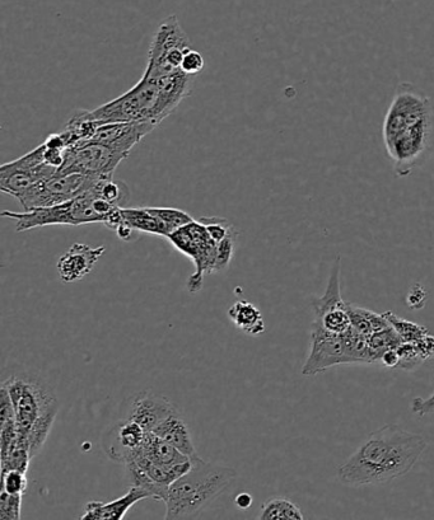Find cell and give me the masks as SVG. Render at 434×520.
Here are the masks:
<instances>
[{"label":"cell","instance_id":"e575fe53","mask_svg":"<svg viewBox=\"0 0 434 520\" xmlns=\"http://www.w3.org/2000/svg\"><path fill=\"white\" fill-rule=\"evenodd\" d=\"M380 364L382 365V367L389 369L399 368L400 356L398 354V350H386L385 353L381 356Z\"/></svg>","mask_w":434,"mask_h":520},{"label":"cell","instance_id":"83f0119b","mask_svg":"<svg viewBox=\"0 0 434 520\" xmlns=\"http://www.w3.org/2000/svg\"><path fill=\"white\" fill-rule=\"evenodd\" d=\"M22 496L9 494L2 490L0 493V520H20Z\"/></svg>","mask_w":434,"mask_h":520},{"label":"cell","instance_id":"f1b7e54d","mask_svg":"<svg viewBox=\"0 0 434 520\" xmlns=\"http://www.w3.org/2000/svg\"><path fill=\"white\" fill-rule=\"evenodd\" d=\"M396 350L400 356L399 368L401 369L413 370L426 363L414 343H401Z\"/></svg>","mask_w":434,"mask_h":520},{"label":"cell","instance_id":"1f68e13d","mask_svg":"<svg viewBox=\"0 0 434 520\" xmlns=\"http://www.w3.org/2000/svg\"><path fill=\"white\" fill-rule=\"evenodd\" d=\"M427 299L428 293L426 288L423 285L415 284L410 288L408 295H406V304H408L410 309L418 311V309L426 307Z\"/></svg>","mask_w":434,"mask_h":520},{"label":"cell","instance_id":"277c9868","mask_svg":"<svg viewBox=\"0 0 434 520\" xmlns=\"http://www.w3.org/2000/svg\"><path fill=\"white\" fill-rule=\"evenodd\" d=\"M233 468L205 462L198 454L191 467L168 487L165 519H193L236 481Z\"/></svg>","mask_w":434,"mask_h":520},{"label":"cell","instance_id":"484cf974","mask_svg":"<svg viewBox=\"0 0 434 520\" xmlns=\"http://www.w3.org/2000/svg\"><path fill=\"white\" fill-rule=\"evenodd\" d=\"M31 454L27 448L17 444L2 457V473L8 471H21L27 473L31 463Z\"/></svg>","mask_w":434,"mask_h":520},{"label":"cell","instance_id":"4dcf8cb0","mask_svg":"<svg viewBox=\"0 0 434 520\" xmlns=\"http://www.w3.org/2000/svg\"><path fill=\"white\" fill-rule=\"evenodd\" d=\"M204 69V58L199 51L190 49L186 51L181 63V72L188 76L196 77Z\"/></svg>","mask_w":434,"mask_h":520},{"label":"cell","instance_id":"9c48e42d","mask_svg":"<svg viewBox=\"0 0 434 520\" xmlns=\"http://www.w3.org/2000/svg\"><path fill=\"white\" fill-rule=\"evenodd\" d=\"M109 176H87L82 173H58L46 178L40 184L23 192L18 198L25 210L48 208V206L67 203L90 191L98 182Z\"/></svg>","mask_w":434,"mask_h":520},{"label":"cell","instance_id":"d4e9b609","mask_svg":"<svg viewBox=\"0 0 434 520\" xmlns=\"http://www.w3.org/2000/svg\"><path fill=\"white\" fill-rule=\"evenodd\" d=\"M151 212L156 215L158 219L161 220L163 227L166 228L168 237L171 236L172 233L176 232L177 229L186 226L190 222H193V218L190 217V214L184 212V210L175 209V208H149ZM167 237V238H168Z\"/></svg>","mask_w":434,"mask_h":520},{"label":"cell","instance_id":"4fadbf2b","mask_svg":"<svg viewBox=\"0 0 434 520\" xmlns=\"http://www.w3.org/2000/svg\"><path fill=\"white\" fill-rule=\"evenodd\" d=\"M157 125L152 121L102 124L91 142L100 143L128 157L135 145L151 134Z\"/></svg>","mask_w":434,"mask_h":520},{"label":"cell","instance_id":"8fae6325","mask_svg":"<svg viewBox=\"0 0 434 520\" xmlns=\"http://www.w3.org/2000/svg\"><path fill=\"white\" fill-rule=\"evenodd\" d=\"M56 172L58 168L45 162V147L41 144L34 151L0 167V190L18 198L31 187L54 176Z\"/></svg>","mask_w":434,"mask_h":520},{"label":"cell","instance_id":"8992f818","mask_svg":"<svg viewBox=\"0 0 434 520\" xmlns=\"http://www.w3.org/2000/svg\"><path fill=\"white\" fill-rule=\"evenodd\" d=\"M2 386L7 388L11 396L16 414L18 443L28 449L27 434L32 425L41 416L59 410L58 398L40 374L21 365L3 370Z\"/></svg>","mask_w":434,"mask_h":520},{"label":"cell","instance_id":"ba28073f","mask_svg":"<svg viewBox=\"0 0 434 520\" xmlns=\"http://www.w3.org/2000/svg\"><path fill=\"white\" fill-rule=\"evenodd\" d=\"M190 49L189 37L177 17H167L153 36L143 77L158 79L180 73L182 59Z\"/></svg>","mask_w":434,"mask_h":520},{"label":"cell","instance_id":"30bf717a","mask_svg":"<svg viewBox=\"0 0 434 520\" xmlns=\"http://www.w3.org/2000/svg\"><path fill=\"white\" fill-rule=\"evenodd\" d=\"M172 246L194 262L196 271L188 280L190 293L199 292L203 287L204 274H213L217 259V243L209 236L207 227L200 220H193L177 229L168 237Z\"/></svg>","mask_w":434,"mask_h":520},{"label":"cell","instance_id":"d6a6232c","mask_svg":"<svg viewBox=\"0 0 434 520\" xmlns=\"http://www.w3.org/2000/svg\"><path fill=\"white\" fill-rule=\"evenodd\" d=\"M412 411L415 415L420 416V418L434 414V392L427 398H414L412 402Z\"/></svg>","mask_w":434,"mask_h":520},{"label":"cell","instance_id":"7c38bea8","mask_svg":"<svg viewBox=\"0 0 434 520\" xmlns=\"http://www.w3.org/2000/svg\"><path fill=\"white\" fill-rule=\"evenodd\" d=\"M126 156L96 142H82L65 151L58 173H82L87 176L114 177L116 168Z\"/></svg>","mask_w":434,"mask_h":520},{"label":"cell","instance_id":"3957f363","mask_svg":"<svg viewBox=\"0 0 434 520\" xmlns=\"http://www.w3.org/2000/svg\"><path fill=\"white\" fill-rule=\"evenodd\" d=\"M195 77L176 73L158 79L144 78L123 96L88 111L97 123L152 121L157 126L177 109L191 93Z\"/></svg>","mask_w":434,"mask_h":520},{"label":"cell","instance_id":"5b68a950","mask_svg":"<svg viewBox=\"0 0 434 520\" xmlns=\"http://www.w3.org/2000/svg\"><path fill=\"white\" fill-rule=\"evenodd\" d=\"M98 184L90 191L84 192L78 198L67 201V203L48 206V208L25 210L22 213L4 210L2 217L14 220L17 232L48 226L78 227L92 223L104 224L107 217L121 206L102 198L98 191Z\"/></svg>","mask_w":434,"mask_h":520},{"label":"cell","instance_id":"ac0fdd59","mask_svg":"<svg viewBox=\"0 0 434 520\" xmlns=\"http://www.w3.org/2000/svg\"><path fill=\"white\" fill-rule=\"evenodd\" d=\"M152 433L165 440V442L174 445L185 456L193 457L195 454H198L195 451V445L188 425H186L179 410L168 416L165 421H162Z\"/></svg>","mask_w":434,"mask_h":520},{"label":"cell","instance_id":"836d02e7","mask_svg":"<svg viewBox=\"0 0 434 520\" xmlns=\"http://www.w3.org/2000/svg\"><path fill=\"white\" fill-rule=\"evenodd\" d=\"M420 355L423 356L424 362L434 359V336L426 335L422 339L415 341Z\"/></svg>","mask_w":434,"mask_h":520},{"label":"cell","instance_id":"f546056e","mask_svg":"<svg viewBox=\"0 0 434 520\" xmlns=\"http://www.w3.org/2000/svg\"><path fill=\"white\" fill-rule=\"evenodd\" d=\"M27 489V477L25 472L8 471L2 473V490L9 494L23 495Z\"/></svg>","mask_w":434,"mask_h":520},{"label":"cell","instance_id":"603a6c76","mask_svg":"<svg viewBox=\"0 0 434 520\" xmlns=\"http://www.w3.org/2000/svg\"><path fill=\"white\" fill-rule=\"evenodd\" d=\"M260 520H302L305 519L301 509L287 498H270L261 507Z\"/></svg>","mask_w":434,"mask_h":520},{"label":"cell","instance_id":"8d00e7d4","mask_svg":"<svg viewBox=\"0 0 434 520\" xmlns=\"http://www.w3.org/2000/svg\"><path fill=\"white\" fill-rule=\"evenodd\" d=\"M115 233L116 236L120 238V240L128 242L132 241L134 229L130 228L128 224L124 222L118 229H116Z\"/></svg>","mask_w":434,"mask_h":520},{"label":"cell","instance_id":"52a82bcc","mask_svg":"<svg viewBox=\"0 0 434 520\" xmlns=\"http://www.w3.org/2000/svg\"><path fill=\"white\" fill-rule=\"evenodd\" d=\"M347 364H373L367 337L353 327L343 335H333L312 325L310 354L302 368L303 376H316Z\"/></svg>","mask_w":434,"mask_h":520},{"label":"cell","instance_id":"6da1fadb","mask_svg":"<svg viewBox=\"0 0 434 520\" xmlns=\"http://www.w3.org/2000/svg\"><path fill=\"white\" fill-rule=\"evenodd\" d=\"M387 156L399 177L423 165L434 147V105L413 83H400L382 124Z\"/></svg>","mask_w":434,"mask_h":520},{"label":"cell","instance_id":"cb8c5ba5","mask_svg":"<svg viewBox=\"0 0 434 520\" xmlns=\"http://www.w3.org/2000/svg\"><path fill=\"white\" fill-rule=\"evenodd\" d=\"M384 315L403 343H415V341L429 334L426 327L412 321L404 320V318L395 315L394 312H385Z\"/></svg>","mask_w":434,"mask_h":520},{"label":"cell","instance_id":"ffe728a7","mask_svg":"<svg viewBox=\"0 0 434 520\" xmlns=\"http://www.w3.org/2000/svg\"><path fill=\"white\" fill-rule=\"evenodd\" d=\"M228 317L233 325L251 336H259L265 331V322L259 308L247 301H238L228 309Z\"/></svg>","mask_w":434,"mask_h":520},{"label":"cell","instance_id":"7402d4cb","mask_svg":"<svg viewBox=\"0 0 434 520\" xmlns=\"http://www.w3.org/2000/svg\"><path fill=\"white\" fill-rule=\"evenodd\" d=\"M347 307L353 329L363 336L368 337L390 327L385 315H378V313L359 307L357 304L347 303Z\"/></svg>","mask_w":434,"mask_h":520},{"label":"cell","instance_id":"9a60e30c","mask_svg":"<svg viewBox=\"0 0 434 520\" xmlns=\"http://www.w3.org/2000/svg\"><path fill=\"white\" fill-rule=\"evenodd\" d=\"M176 411L177 407L166 397L146 391L132 398L125 419L135 421L142 426L144 432L152 433L162 421Z\"/></svg>","mask_w":434,"mask_h":520},{"label":"cell","instance_id":"d590c367","mask_svg":"<svg viewBox=\"0 0 434 520\" xmlns=\"http://www.w3.org/2000/svg\"><path fill=\"white\" fill-rule=\"evenodd\" d=\"M252 503H254V499L249 493L238 494L235 498V505L240 510H249Z\"/></svg>","mask_w":434,"mask_h":520},{"label":"cell","instance_id":"7a4b0ae2","mask_svg":"<svg viewBox=\"0 0 434 520\" xmlns=\"http://www.w3.org/2000/svg\"><path fill=\"white\" fill-rule=\"evenodd\" d=\"M427 448L423 435L385 425L338 468L336 476L349 487L387 484L410 472Z\"/></svg>","mask_w":434,"mask_h":520},{"label":"cell","instance_id":"4316f807","mask_svg":"<svg viewBox=\"0 0 434 520\" xmlns=\"http://www.w3.org/2000/svg\"><path fill=\"white\" fill-rule=\"evenodd\" d=\"M237 236V231L233 228L223 241L217 243V259L214 273L226 270L230 266L233 255H235Z\"/></svg>","mask_w":434,"mask_h":520},{"label":"cell","instance_id":"44dd1931","mask_svg":"<svg viewBox=\"0 0 434 520\" xmlns=\"http://www.w3.org/2000/svg\"><path fill=\"white\" fill-rule=\"evenodd\" d=\"M124 222L134 231L152 234V236L168 237L161 220L149 208H123Z\"/></svg>","mask_w":434,"mask_h":520},{"label":"cell","instance_id":"2e32d148","mask_svg":"<svg viewBox=\"0 0 434 520\" xmlns=\"http://www.w3.org/2000/svg\"><path fill=\"white\" fill-rule=\"evenodd\" d=\"M105 252L104 246L91 247L84 243H74L63 256L59 257L56 264L60 279L64 283H76L86 278Z\"/></svg>","mask_w":434,"mask_h":520},{"label":"cell","instance_id":"e0dca14e","mask_svg":"<svg viewBox=\"0 0 434 520\" xmlns=\"http://www.w3.org/2000/svg\"><path fill=\"white\" fill-rule=\"evenodd\" d=\"M151 496L139 487L130 486L128 493L110 503L104 501H91L86 505V513L79 519L92 520H121L125 518L129 509L139 503L140 500L149 499Z\"/></svg>","mask_w":434,"mask_h":520},{"label":"cell","instance_id":"5bb4252c","mask_svg":"<svg viewBox=\"0 0 434 520\" xmlns=\"http://www.w3.org/2000/svg\"><path fill=\"white\" fill-rule=\"evenodd\" d=\"M146 432L133 420L123 419L107 429L102 447L111 461L124 463L142 445Z\"/></svg>","mask_w":434,"mask_h":520},{"label":"cell","instance_id":"d6986e66","mask_svg":"<svg viewBox=\"0 0 434 520\" xmlns=\"http://www.w3.org/2000/svg\"><path fill=\"white\" fill-rule=\"evenodd\" d=\"M138 451L149 461L163 467H174L191 459V457L185 456L179 449H176L174 445L165 442L154 433H146Z\"/></svg>","mask_w":434,"mask_h":520}]
</instances>
